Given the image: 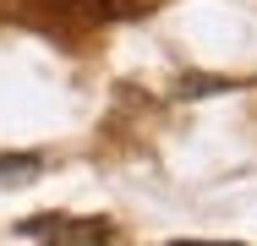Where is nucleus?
Returning a JSON list of instances; mask_svg holds the SVG:
<instances>
[{
    "instance_id": "f257e3e1",
    "label": "nucleus",
    "mask_w": 257,
    "mask_h": 246,
    "mask_svg": "<svg viewBox=\"0 0 257 246\" xmlns=\"http://www.w3.org/2000/svg\"><path fill=\"white\" fill-rule=\"evenodd\" d=\"M28 235H39V246H104L109 230L99 219H71V213H50V219H33Z\"/></svg>"
},
{
    "instance_id": "f03ea898",
    "label": "nucleus",
    "mask_w": 257,
    "mask_h": 246,
    "mask_svg": "<svg viewBox=\"0 0 257 246\" xmlns=\"http://www.w3.org/2000/svg\"><path fill=\"white\" fill-rule=\"evenodd\" d=\"M33 175H44L39 153H6L0 159V181H33Z\"/></svg>"
},
{
    "instance_id": "7ed1b4c3",
    "label": "nucleus",
    "mask_w": 257,
    "mask_h": 246,
    "mask_svg": "<svg viewBox=\"0 0 257 246\" xmlns=\"http://www.w3.org/2000/svg\"><path fill=\"white\" fill-rule=\"evenodd\" d=\"M170 246H241V241H170Z\"/></svg>"
}]
</instances>
